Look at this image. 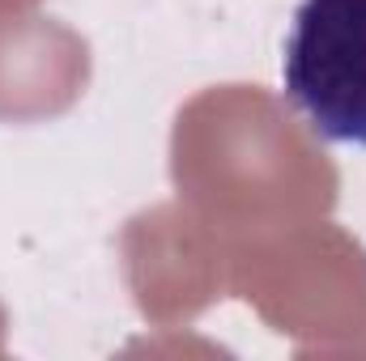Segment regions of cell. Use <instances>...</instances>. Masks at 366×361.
Instances as JSON below:
<instances>
[{
	"label": "cell",
	"instance_id": "obj_1",
	"mask_svg": "<svg viewBox=\"0 0 366 361\" xmlns=\"http://www.w3.org/2000/svg\"><path fill=\"white\" fill-rule=\"evenodd\" d=\"M281 81L324 141L366 149V0H302L285 34Z\"/></svg>",
	"mask_w": 366,
	"mask_h": 361
}]
</instances>
